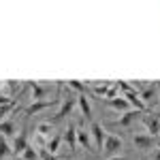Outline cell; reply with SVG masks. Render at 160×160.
Masks as SVG:
<instances>
[{
  "label": "cell",
  "mask_w": 160,
  "mask_h": 160,
  "mask_svg": "<svg viewBox=\"0 0 160 160\" xmlns=\"http://www.w3.org/2000/svg\"><path fill=\"white\" fill-rule=\"evenodd\" d=\"M143 124L148 126V132L149 137H156L160 135V115L158 113H152V115H143Z\"/></svg>",
  "instance_id": "cell-1"
},
{
  "label": "cell",
  "mask_w": 160,
  "mask_h": 160,
  "mask_svg": "<svg viewBox=\"0 0 160 160\" xmlns=\"http://www.w3.org/2000/svg\"><path fill=\"white\" fill-rule=\"evenodd\" d=\"M111 83H113V81H105V83H94V86H92V92H94L96 96H102V98H105V96H107V92H109V88H111Z\"/></svg>",
  "instance_id": "cell-14"
},
{
  "label": "cell",
  "mask_w": 160,
  "mask_h": 160,
  "mask_svg": "<svg viewBox=\"0 0 160 160\" xmlns=\"http://www.w3.org/2000/svg\"><path fill=\"white\" fill-rule=\"evenodd\" d=\"M30 88H32V94H34V100H43L45 98V94H47V88H43V86H38V83H30Z\"/></svg>",
  "instance_id": "cell-17"
},
{
  "label": "cell",
  "mask_w": 160,
  "mask_h": 160,
  "mask_svg": "<svg viewBox=\"0 0 160 160\" xmlns=\"http://www.w3.org/2000/svg\"><path fill=\"white\" fill-rule=\"evenodd\" d=\"M109 160H128V158H124V156H113V158H109Z\"/></svg>",
  "instance_id": "cell-25"
},
{
  "label": "cell",
  "mask_w": 160,
  "mask_h": 160,
  "mask_svg": "<svg viewBox=\"0 0 160 160\" xmlns=\"http://www.w3.org/2000/svg\"><path fill=\"white\" fill-rule=\"evenodd\" d=\"M73 107H75V98H66L64 102H62V107H60V111L53 115V120H51L49 124H56V122H60V120H64L71 111H73Z\"/></svg>",
  "instance_id": "cell-5"
},
{
  "label": "cell",
  "mask_w": 160,
  "mask_h": 160,
  "mask_svg": "<svg viewBox=\"0 0 160 160\" xmlns=\"http://www.w3.org/2000/svg\"><path fill=\"white\" fill-rule=\"evenodd\" d=\"M124 98H126V102H128V105H132L137 111H141V113L145 111V105H143V100L139 98V92H137V90L126 92V94H124Z\"/></svg>",
  "instance_id": "cell-8"
},
{
  "label": "cell",
  "mask_w": 160,
  "mask_h": 160,
  "mask_svg": "<svg viewBox=\"0 0 160 160\" xmlns=\"http://www.w3.org/2000/svg\"><path fill=\"white\" fill-rule=\"evenodd\" d=\"M154 160H160V149L156 152V156H154Z\"/></svg>",
  "instance_id": "cell-26"
},
{
  "label": "cell",
  "mask_w": 160,
  "mask_h": 160,
  "mask_svg": "<svg viewBox=\"0 0 160 160\" xmlns=\"http://www.w3.org/2000/svg\"><path fill=\"white\" fill-rule=\"evenodd\" d=\"M137 115H141V111H137V109H135V111H126L122 118L118 120V124H120V126H128L132 120H137Z\"/></svg>",
  "instance_id": "cell-16"
},
{
  "label": "cell",
  "mask_w": 160,
  "mask_h": 160,
  "mask_svg": "<svg viewBox=\"0 0 160 160\" xmlns=\"http://www.w3.org/2000/svg\"><path fill=\"white\" fill-rule=\"evenodd\" d=\"M28 148V130H26V126L19 130V135L15 137V143H13V149L15 154H24V149Z\"/></svg>",
  "instance_id": "cell-4"
},
{
  "label": "cell",
  "mask_w": 160,
  "mask_h": 160,
  "mask_svg": "<svg viewBox=\"0 0 160 160\" xmlns=\"http://www.w3.org/2000/svg\"><path fill=\"white\" fill-rule=\"evenodd\" d=\"M156 90H158V83H154V86H148L145 90H143V92H141V94H139V98L143 100V105H145V102H149V100L156 96Z\"/></svg>",
  "instance_id": "cell-13"
},
{
  "label": "cell",
  "mask_w": 160,
  "mask_h": 160,
  "mask_svg": "<svg viewBox=\"0 0 160 160\" xmlns=\"http://www.w3.org/2000/svg\"><path fill=\"white\" fill-rule=\"evenodd\" d=\"M15 160H24V158H15Z\"/></svg>",
  "instance_id": "cell-28"
},
{
  "label": "cell",
  "mask_w": 160,
  "mask_h": 160,
  "mask_svg": "<svg viewBox=\"0 0 160 160\" xmlns=\"http://www.w3.org/2000/svg\"><path fill=\"white\" fill-rule=\"evenodd\" d=\"M135 145L139 149H152L154 145H156V139L154 137H149V135H135Z\"/></svg>",
  "instance_id": "cell-7"
},
{
  "label": "cell",
  "mask_w": 160,
  "mask_h": 160,
  "mask_svg": "<svg viewBox=\"0 0 160 160\" xmlns=\"http://www.w3.org/2000/svg\"><path fill=\"white\" fill-rule=\"evenodd\" d=\"M51 135H53V124H49V122H43V124H38L37 126V141L43 145V139L45 137H49L51 139Z\"/></svg>",
  "instance_id": "cell-9"
},
{
  "label": "cell",
  "mask_w": 160,
  "mask_h": 160,
  "mask_svg": "<svg viewBox=\"0 0 160 160\" xmlns=\"http://www.w3.org/2000/svg\"><path fill=\"white\" fill-rule=\"evenodd\" d=\"M77 143H81L83 149H92V143H90V135L86 130H77Z\"/></svg>",
  "instance_id": "cell-19"
},
{
  "label": "cell",
  "mask_w": 160,
  "mask_h": 160,
  "mask_svg": "<svg viewBox=\"0 0 160 160\" xmlns=\"http://www.w3.org/2000/svg\"><path fill=\"white\" fill-rule=\"evenodd\" d=\"M22 158L24 160H41L38 158V152L34 149V145H28V148L24 149V154H22Z\"/></svg>",
  "instance_id": "cell-20"
},
{
  "label": "cell",
  "mask_w": 160,
  "mask_h": 160,
  "mask_svg": "<svg viewBox=\"0 0 160 160\" xmlns=\"http://www.w3.org/2000/svg\"><path fill=\"white\" fill-rule=\"evenodd\" d=\"M43 160H58V158H56V156H51V154H47V156H45Z\"/></svg>",
  "instance_id": "cell-24"
},
{
  "label": "cell",
  "mask_w": 160,
  "mask_h": 160,
  "mask_svg": "<svg viewBox=\"0 0 160 160\" xmlns=\"http://www.w3.org/2000/svg\"><path fill=\"white\" fill-rule=\"evenodd\" d=\"M105 102H107L109 107H113V109H120V111H126V109H128V102H126V98H120V96H118V98H113V100H105Z\"/></svg>",
  "instance_id": "cell-18"
},
{
  "label": "cell",
  "mask_w": 160,
  "mask_h": 160,
  "mask_svg": "<svg viewBox=\"0 0 160 160\" xmlns=\"http://www.w3.org/2000/svg\"><path fill=\"white\" fill-rule=\"evenodd\" d=\"M9 154H11V148L7 143V137H0V160H4Z\"/></svg>",
  "instance_id": "cell-22"
},
{
  "label": "cell",
  "mask_w": 160,
  "mask_h": 160,
  "mask_svg": "<svg viewBox=\"0 0 160 160\" xmlns=\"http://www.w3.org/2000/svg\"><path fill=\"white\" fill-rule=\"evenodd\" d=\"M118 92H120V88H118V83L113 81L109 88V92H107V96H105V100H113V98H118Z\"/></svg>",
  "instance_id": "cell-23"
},
{
  "label": "cell",
  "mask_w": 160,
  "mask_h": 160,
  "mask_svg": "<svg viewBox=\"0 0 160 160\" xmlns=\"http://www.w3.org/2000/svg\"><path fill=\"white\" fill-rule=\"evenodd\" d=\"M60 143H62V135H53L49 141H47V148H45V149H47V154L53 156V154L60 149Z\"/></svg>",
  "instance_id": "cell-12"
},
{
  "label": "cell",
  "mask_w": 160,
  "mask_h": 160,
  "mask_svg": "<svg viewBox=\"0 0 160 160\" xmlns=\"http://www.w3.org/2000/svg\"><path fill=\"white\" fill-rule=\"evenodd\" d=\"M90 130H92V137H94V145H96V149H100V152H102L105 139H107V135H105V128H102L98 122H92Z\"/></svg>",
  "instance_id": "cell-2"
},
{
  "label": "cell",
  "mask_w": 160,
  "mask_h": 160,
  "mask_svg": "<svg viewBox=\"0 0 160 160\" xmlns=\"http://www.w3.org/2000/svg\"><path fill=\"white\" fill-rule=\"evenodd\" d=\"M77 102H79V107H81V111H83V118H86L88 122H92V107H90V102H88L86 94H81V96L77 98Z\"/></svg>",
  "instance_id": "cell-11"
},
{
  "label": "cell",
  "mask_w": 160,
  "mask_h": 160,
  "mask_svg": "<svg viewBox=\"0 0 160 160\" xmlns=\"http://www.w3.org/2000/svg\"><path fill=\"white\" fill-rule=\"evenodd\" d=\"M68 88L75 90V92H79V94H86V92H88V86H86V83H81V81H77V79H71V81H68Z\"/></svg>",
  "instance_id": "cell-21"
},
{
  "label": "cell",
  "mask_w": 160,
  "mask_h": 160,
  "mask_svg": "<svg viewBox=\"0 0 160 160\" xmlns=\"http://www.w3.org/2000/svg\"><path fill=\"white\" fill-rule=\"evenodd\" d=\"M118 149H122V139L115 137V135H107L105 145H102V152H105V154H115Z\"/></svg>",
  "instance_id": "cell-3"
},
{
  "label": "cell",
  "mask_w": 160,
  "mask_h": 160,
  "mask_svg": "<svg viewBox=\"0 0 160 160\" xmlns=\"http://www.w3.org/2000/svg\"><path fill=\"white\" fill-rule=\"evenodd\" d=\"M156 83H158V90H160V81H156Z\"/></svg>",
  "instance_id": "cell-27"
},
{
  "label": "cell",
  "mask_w": 160,
  "mask_h": 160,
  "mask_svg": "<svg viewBox=\"0 0 160 160\" xmlns=\"http://www.w3.org/2000/svg\"><path fill=\"white\" fill-rule=\"evenodd\" d=\"M0 132L2 137H11L15 132V122H13V118H9L7 122H0Z\"/></svg>",
  "instance_id": "cell-15"
},
{
  "label": "cell",
  "mask_w": 160,
  "mask_h": 160,
  "mask_svg": "<svg viewBox=\"0 0 160 160\" xmlns=\"http://www.w3.org/2000/svg\"><path fill=\"white\" fill-rule=\"evenodd\" d=\"M62 139H66V143H68V148L73 149H77V128H75L73 124H68V128H66V135L62 137Z\"/></svg>",
  "instance_id": "cell-10"
},
{
  "label": "cell",
  "mask_w": 160,
  "mask_h": 160,
  "mask_svg": "<svg viewBox=\"0 0 160 160\" xmlns=\"http://www.w3.org/2000/svg\"><path fill=\"white\" fill-rule=\"evenodd\" d=\"M58 100H34L28 109H26V115H34V113H41V111H45L47 107H51V105H56Z\"/></svg>",
  "instance_id": "cell-6"
}]
</instances>
